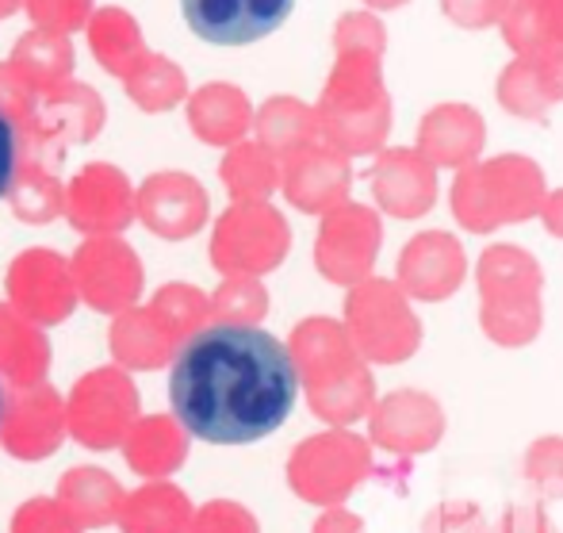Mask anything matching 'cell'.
<instances>
[{
    "instance_id": "obj_6",
    "label": "cell",
    "mask_w": 563,
    "mask_h": 533,
    "mask_svg": "<svg viewBox=\"0 0 563 533\" xmlns=\"http://www.w3.org/2000/svg\"><path fill=\"white\" fill-rule=\"evenodd\" d=\"M402 269H407V281L415 284V289L438 296V292H445V289L456 284L460 250L452 246V238L426 235V238H418V246H410Z\"/></svg>"
},
{
    "instance_id": "obj_4",
    "label": "cell",
    "mask_w": 563,
    "mask_h": 533,
    "mask_svg": "<svg viewBox=\"0 0 563 533\" xmlns=\"http://www.w3.org/2000/svg\"><path fill=\"white\" fill-rule=\"evenodd\" d=\"M503 35L521 58H549L563 51V0H510Z\"/></svg>"
},
{
    "instance_id": "obj_5",
    "label": "cell",
    "mask_w": 563,
    "mask_h": 533,
    "mask_svg": "<svg viewBox=\"0 0 563 533\" xmlns=\"http://www.w3.org/2000/svg\"><path fill=\"white\" fill-rule=\"evenodd\" d=\"M379 196L391 204L395 215H418L433 200V177L418 157L399 154L379 165Z\"/></svg>"
},
{
    "instance_id": "obj_14",
    "label": "cell",
    "mask_w": 563,
    "mask_h": 533,
    "mask_svg": "<svg viewBox=\"0 0 563 533\" xmlns=\"http://www.w3.org/2000/svg\"><path fill=\"white\" fill-rule=\"evenodd\" d=\"M15 4H20V0H0V15H8V12H12Z\"/></svg>"
},
{
    "instance_id": "obj_3",
    "label": "cell",
    "mask_w": 563,
    "mask_h": 533,
    "mask_svg": "<svg viewBox=\"0 0 563 533\" xmlns=\"http://www.w3.org/2000/svg\"><path fill=\"white\" fill-rule=\"evenodd\" d=\"M296 0H180L188 28L203 43L245 46L273 35L291 15Z\"/></svg>"
},
{
    "instance_id": "obj_11",
    "label": "cell",
    "mask_w": 563,
    "mask_h": 533,
    "mask_svg": "<svg viewBox=\"0 0 563 533\" xmlns=\"http://www.w3.org/2000/svg\"><path fill=\"white\" fill-rule=\"evenodd\" d=\"M15 162H20V134H15L12 119L4 116V108H0V196L12 188Z\"/></svg>"
},
{
    "instance_id": "obj_15",
    "label": "cell",
    "mask_w": 563,
    "mask_h": 533,
    "mask_svg": "<svg viewBox=\"0 0 563 533\" xmlns=\"http://www.w3.org/2000/svg\"><path fill=\"white\" fill-rule=\"evenodd\" d=\"M0 418H4V392H0Z\"/></svg>"
},
{
    "instance_id": "obj_9",
    "label": "cell",
    "mask_w": 563,
    "mask_h": 533,
    "mask_svg": "<svg viewBox=\"0 0 563 533\" xmlns=\"http://www.w3.org/2000/svg\"><path fill=\"white\" fill-rule=\"evenodd\" d=\"M510 0H441L449 20H456L460 28H490L503 20Z\"/></svg>"
},
{
    "instance_id": "obj_10",
    "label": "cell",
    "mask_w": 563,
    "mask_h": 533,
    "mask_svg": "<svg viewBox=\"0 0 563 533\" xmlns=\"http://www.w3.org/2000/svg\"><path fill=\"white\" fill-rule=\"evenodd\" d=\"M27 8H31V15H35V20L69 31L74 23L85 20V12H89V0H27Z\"/></svg>"
},
{
    "instance_id": "obj_12",
    "label": "cell",
    "mask_w": 563,
    "mask_h": 533,
    "mask_svg": "<svg viewBox=\"0 0 563 533\" xmlns=\"http://www.w3.org/2000/svg\"><path fill=\"white\" fill-rule=\"evenodd\" d=\"M549 222H552V230H560V235H563V196H556V200H552Z\"/></svg>"
},
{
    "instance_id": "obj_8",
    "label": "cell",
    "mask_w": 563,
    "mask_h": 533,
    "mask_svg": "<svg viewBox=\"0 0 563 533\" xmlns=\"http://www.w3.org/2000/svg\"><path fill=\"white\" fill-rule=\"evenodd\" d=\"M552 97H556V89H552V81H549V74H544L541 62L518 58L503 74V105L521 111V116H541Z\"/></svg>"
},
{
    "instance_id": "obj_7",
    "label": "cell",
    "mask_w": 563,
    "mask_h": 533,
    "mask_svg": "<svg viewBox=\"0 0 563 533\" xmlns=\"http://www.w3.org/2000/svg\"><path fill=\"white\" fill-rule=\"evenodd\" d=\"M483 142V123L467 108H441L426 123V150L438 162H460Z\"/></svg>"
},
{
    "instance_id": "obj_1",
    "label": "cell",
    "mask_w": 563,
    "mask_h": 533,
    "mask_svg": "<svg viewBox=\"0 0 563 533\" xmlns=\"http://www.w3.org/2000/svg\"><path fill=\"white\" fill-rule=\"evenodd\" d=\"M299 372L288 346L245 323H216L180 341L169 403L188 434L211 445H250L288 423Z\"/></svg>"
},
{
    "instance_id": "obj_13",
    "label": "cell",
    "mask_w": 563,
    "mask_h": 533,
    "mask_svg": "<svg viewBox=\"0 0 563 533\" xmlns=\"http://www.w3.org/2000/svg\"><path fill=\"white\" fill-rule=\"evenodd\" d=\"M372 8H399V4H407V0H368Z\"/></svg>"
},
{
    "instance_id": "obj_2",
    "label": "cell",
    "mask_w": 563,
    "mask_h": 533,
    "mask_svg": "<svg viewBox=\"0 0 563 533\" xmlns=\"http://www.w3.org/2000/svg\"><path fill=\"white\" fill-rule=\"evenodd\" d=\"M537 170L526 162H498L483 173H467L456 193L460 219L467 227H490L498 219H521L537 200Z\"/></svg>"
}]
</instances>
